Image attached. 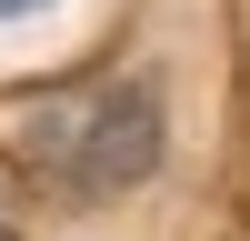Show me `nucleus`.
I'll return each mask as SVG.
<instances>
[{"mask_svg":"<svg viewBox=\"0 0 250 241\" xmlns=\"http://www.w3.org/2000/svg\"><path fill=\"white\" fill-rule=\"evenodd\" d=\"M20 161L50 171L60 191H130V181L160 171V91L150 80H70V91L20 100Z\"/></svg>","mask_w":250,"mask_h":241,"instance_id":"f257e3e1","label":"nucleus"},{"mask_svg":"<svg viewBox=\"0 0 250 241\" xmlns=\"http://www.w3.org/2000/svg\"><path fill=\"white\" fill-rule=\"evenodd\" d=\"M40 10H50V0H0V20H40Z\"/></svg>","mask_w":250,"mask_h":241,"instance_id":"f03ea898","label":"nucleus"}]
</instances>
